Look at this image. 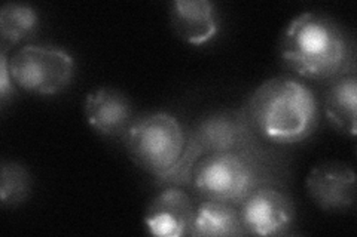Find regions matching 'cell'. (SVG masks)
I'll list each match as a JSON object with an SVG mask.
<instances>
[{
  "label": "cell",
  "mask_w": 357,
  "mask_h": 237,
  "mask_svg": "<svg viewBox=\"0 0 357 237\" xmlns=\"http://www.w3.org/2000/svg\"><path fill=\"white\" fill-rule=\"evenodd\" d=\"M280 51L290 69L312 81L344 74L349 61L342 30L333 19L316 13H304L289 22Z\"/></svg>",
  "instance_id": "7a4b0ae2"
},
{
  "label": "cell",
  "mask_w": 357,
  "mask_h": 237,
  "mask_svg": "<svg viewBox=\"0 0 357 237\" xmlns=\"http://www.w3.org/2000/svg\"><path fill=\"white\" fill-rule=\"evenodd\" d=\"M31 179L27 169L15 162H5L0 175V197L3 206H17L30 193Z\"/></svg>",
  "instance_id": "9a60e30c"
},
{
  "label": "cell",
  "mask_w": 357,
  "mask_h": 237,
  "mask_svg": "<svg viewBox=\"0 0 357 237\" xmlns=\"http://www.w3.org/2000/svg\"><path fill=\"white\" fill-rule=\"evenodd\" d=\"M39 26V17L35 9L26 3L9 2L0 9V35L6 44H15L29 39Z\"/></svg>",
  "instance_id": "5bb4252c"
},
{
  "label": "cell",
  "mask_w": 357,
  "mask_h": 237,
  "mask_svg": "<svg viewBox=\"0 0 357 237\" xmlns=\"http://www.w3.org/2000/svg\"><path fill=\"white\" fill-rule=\"evenodd\" d=\"M258 183V172L245 152L204 154L192 172V184L201 196L232 205L241 203Z\"/></svg>",
  "instance_id": "277c9868"
},
{
  "label": "cell",
  "mask_w": 357,
  "mask_h": 237,
  "mask_svg": "<svg viewBox=\"0 0 357 237\" xmlns=\"http://www.w3.org/2000/svg\"><path fill=\"white\" fill-rule=\"evenodd\" d=\"M127 152L144 171L161 177L181 159L185 131L170 113H152L134 120L124 133Z\"/></svg>",
  "instance_id": "3957f363"
},
{
  "label": "cell",
  "mask_w": 357,
  "mask_h": 237,
  "mask_svg": "<svg viewBox=\"0 0 357 237\" xmlns=\"http://www.w3.org/2000/svg\"><path fill=\"white\" fill-rule=\"evenodd\" d=\"M176 35L191 44H203L218 35L219 21L208 0H176L172 5Z\"/></svg>",
  "instance_id": "8fae6325"
},
{
  "label": "cell",
  "mask_w": 357,
  "mask_h": 237,
  "mask_svg": "<svg viewBox=\"0 0 357 237\" xmlns=\"http://www.w3.org/2000/svg\"><path fill=\"white\" fill-rule=\"evenodd\" d=\"M10 91H13V76H10L6 49H2L0 54V98L2 101L9 97Z\"/></svg>",
  "instance_id": "2e32d148"
},
{
  "label": "cell",
  "mask_w": 357,
  "mask_h": 237,
  "mask_svg": "<svg viewBox=\"0 0 357 237\" xmlns=\"http://www.w3.org/2000/svg\"><path fill=\"white\" fill-rule=\"evenodd\" d=\"M252 138L253 128L248 116L232 110L218 111L204 117L189 137L203 156L208 153L245 152Z\"/></svg>",
  "instance_id": "52a82bcc"
},
{
  "label": "cell",
  "mask_w": 357,
  "mask_h": 237,
  "mask_svg": "<svg viewBox=\"0 0 357 237\" xmlns=\"http://www.w3.org/2000/svg\"><path fill=\"white\" fill-rule=\"evenodd\" d=\"M195 211L191 197L181 187H167L156 195L143 222L152 236L182 237L191 234Z\"/></svg>",
  "instance_id": "9c48e42d"
},
{
  "label": "cell",
  "mask_w": 357,
  "mask_h": 237,
  "mask_svg": "<svg viewBox=\"0 0 357 237\" xmlns=\"http://www.w3.org/2000/svg\"><path fill=\"white\" fill-rule=\"evenodd\" d=\"M245 116L264 138L298 142L316 126L317 101L311 89L296 79L274 77L253 92Z\"/></svg>",
  "instance_id": "6da1fadb"
},
{
  "label": "cell",
  "mask_w": 357,
  "mask_h": 237,
  "mask_svg": "<svg viewBox=\"0 0 357 237\" xmlns=\"http://www.w3.org/2000/svg\"><path fill=\"white\" fill-rule=\"evenodd\" d=\"M245 234L240 211L228 202L208 200L201 203L195 211L191 234L194 237L241 236Z\"/></svg>",
  "instance_id": "7c38bea8"
},
{
  "label": "cell",
  "mask_w": 357,
  "mask_h": 237,
  "mask_svg": "<svg viewBox=\"0 0 357 237\" xmlns=\"http://www.w3.org/2000/svg\"><path fill=\"white\" fill-rule=\"evenodd\" d=\"M85 117L98 133L115 137L131 125V106L127 97L112 88H97L85 98Z\"/></svg>",
  "instance_id": "30bf717a"
},
{
  "label": "cell",
  "mask_w": 357,
  "mask_h": 237,
  "mask_svg": "<svg viewBox=\"0 0 357 237\" xmlns=\"http://www.w3.org/2000/svg\"><path fill=\"white\" fill-rule=\"evenodd\" d=\"M357 110V79L354 73L335 77L325 97V113L332 125L354 137Z\"/></svg>",
  "instance_id": "4fadbf2b"
},
{
  "label": "cell",
  "mask_w": 357,
  "mask_h": 237,
  "mask_svg": "<svg viewBox=\"0 0 357 237\" xmlns=\"http://www.w3.org/2000/svg\"><path fill=\"white\" fill-rule=\"evenodd\" d=\"M13 81L33 94L52 95L69 86L75 73V61L63 49L43 44H27L9 60Z\"/></svg>",
  "instance_id": "5b68a950"
},
{
  "label": "cell",
  "mask_w": 357,
  "mask_h": 237,
  "mask_svg": "<svg viewBox=\"0 0 357 237\" xmlns=\"http://www.w3.org/2000/svg\"><path fill=\"white\" fill-rule=\"evenodd\" d=\"M356 172L342 162L329 161L310 171L305 187L310 199L323 211H342L356 202Z\"/></svg>",
  "instance_id": "ba28073f"
},
{
  "label": "cell",
  "mask_w": 357,
  "mask_h": 237,
  "mask_svg": "<svg viewBox=\"0 0 357 237\" xmlns=\"http://www.w3.org/2000/svg\"><path fill=\"white\" fill-rule=\"evenodd\" d=\"M294 205L282 191L261 187L241 202L240 217L245 234L277 236L284 233L294 221Z\"/></svg>",
  "instance_id": "8992f818"
}]
</instances>
